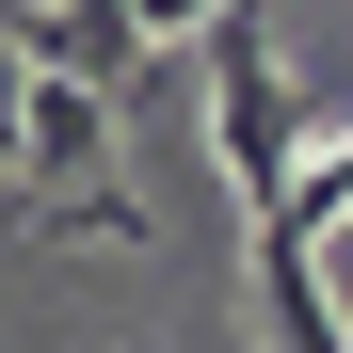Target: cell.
<instances>
[{
  "label": "cell",
  "mask_w": 353,
  "mask_h": 353,
  "mask_svg": "<svg viewBox=\"0 0 353 353\" xmlns=\"http://www.w3.org/2000/svg\"><path fill=\"white\" fill-rule=\"evenodd\" d=\"M337 225H353V129H305L289 209H257V241H337Z\"/></svg>",
  "instance_id": "obj_2"
},
{
  "label": "cell",
  "mask_w": 353,
  "mask_h": 353,
  "mask_svg": "<svg viewBox=\"0 0 353 353\" xmlns=\"http://www.w3.org/2000/svg\"><path fill=\"white\" fill-rule=\"evenodd\" d=\"M209 145H225V176H241V209H289L305 97H289V65H273V17H257V0H225V17H209Z\"/></svg>",
  "instance_id": "obj_1"
}]
</instances>
